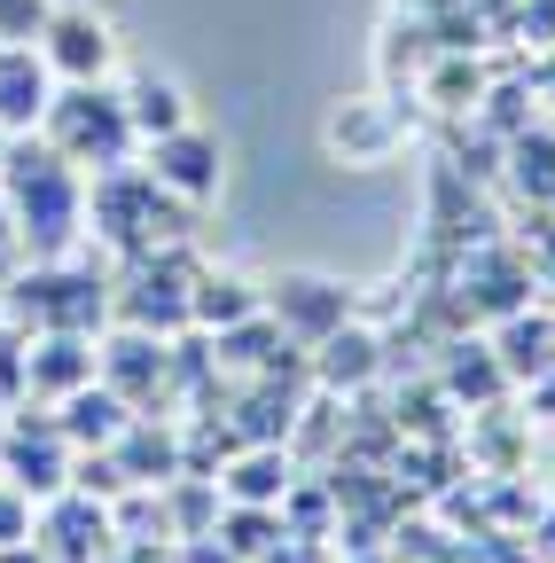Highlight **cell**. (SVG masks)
Instances as JSON below:
<instances>
[{
	"mask_svg": "<svg viewBox=\"0 0 555 563\" xmlns=\"http://www.w3.org/2000/svg\"><path fill=\"white\" fill-rule=\"evenodd\" d=\"M0 196H9V211H16L24 258H71V251H87V173L63 157L47 133H9Z\"/></svg>",
	"mask_w": 555,
	"mask_h": 563,
	"instance_id": "obj_1",
	"label": "cell"
},
{
	"mask_svg": "<svg viewBox=\"0 0 555 563\" xmlns=\"http://www.w3.org/2000/svg\"><path fill=\"white\" fill-rule=\"evenodd\" d=\"M196 235V203L149 180V165H110L87 180V243L102 258H142Z\"/></svg>",
	"mask_w": 555,
	"mask_h": 563,
	"instance_id": "obj_2",
	"label": "cell"
},
{
	"mask_svg": "<svg viewBox=\"0 0 555 563\" xmlns=\"http://www.w3.org/2000/svg\"><path fill=\"white\" fill-rule=\"evenodd\" d=\"M40 133H47L87 180L110 173V165H133V157H142V141H133V118H125V95H118L110 79H71V87H55Z\"/></svg>",
	"mask_w": 555,
	"mask_h": 563,
	"instance_id": "obj_3",
	"label": "cell"
},
{
	"mask_svg": "<svg viewBox=\"0 0 555 563\" xmlns=\"http://www.w3.org/2000/svg\"><path fill=\"white\" fill-rule=\"evenodd\" d=\"M196 274H203V258L188 243L118 258L110 266V321L149 329V336H180L188 329V298H196Z\"/></svg>",
	"mask_w": 555,
	"mask_h": 563,
	"instance_id": "obj_4",
	"label": "cell"
},
{
	"mask_svg": "<svg viewBox=\"0 0 555 563\" xmlns=\"http://www.w3.org/2000/svg\"><path fill=\"white\" fill-rule=\"evenodd\" d=\"M95 376L133 407V415H173L180 391H173V336H149V329H102L95 336Z\"/></svg>",
	"mask_w": 555,
	"mask_h": 563,
	"instance_id": "obj_5",
	"label": "cell"
},
{
	"mask_svg": "<svg viewBox=\"0 0 555 563\" xmlns=\"http://www.w3.org/2000/svg\"><path fill=\"white\" fill-rule=\"evenodd\" d=\"M71 439L55 431V407L47 399H16L9 422H0V477L24 485L32 501H55L63 485H71Z\"/></svg>",
	"mask_w": 555,
	"mask_h": 563,
	"instance_id": "obj_6",
	"label": "cell"
},
{
	"mask_svg": "<svg viewBox=\"0 0 555 563\" xmlns=\"http://www.w3.org/2000/svg\"><path fill=\"white\" fill-rule=\"evenodd\" d=\"M266 313H274V329H282L290 344H321L329 329H344L360 313V290L353 282H336V274H274L266 282Z\"/></svg>",
	"mask_w": 555,
	"mask_h": 563,
	"instance_id": "obj_7",
	"label": "cell"
},
{
	"mask_svg": "<svg viewBox=\"0 0 555 563\" xmlns=\"http://www.w3.org/2000/svg\"><path fill=\"white\" fill-rule=\"evenodd\" d=\"M32 47L47 55L55 87H71V79H110V70H118V32H110L102 9H87V0H55V16H47V32H40Z\"/></svg>",
	"mask_w": 555,
	"mask_h": 563,
	"instance_id": "obj_8",
	"label": "cell"
},
{
	"mask_svg": "<svg viewBox=\"0 0 555 563\" xmlns=\"http://www.w3.org/2000/svg\"><path fill=\"white\" fill-rule=\"evenodd\" d=\"M407 125H414V95H353V102H336L329 110V157H344V165H384L399 141H407Z\"/></svg>",
	"mask_w": 555,
	"mask_h": 563,
	"instance_id": "obj_9",
	"label": "cell"
},
{
	"mask_svg": "<svg viewBox=\"0 0 555 563\" xmlns=\"http://www.w3.org/2000/svg\"><path fill=\"white\" fill-rule=\"evenodd\" d=\"M32 540H40L47 563H110L118 525H110V501H95V493H79V485H63L55 501H40Z\"/></svg>",
	"mask_w": 555,
	"mask_h": 563,
	"instance_id": "obj_10",
	"label": "cell"
},
{
	"mask_svg": "<svg viewBox=\"0 0 555 563\" xmlns=\"http://www.w3.org/2000/svg\"><path fill=\"white\" fill-rule=\"evenodd\" d=\"M142 165H149V180L157 188H173L180 203H212L220 196V173H227V157H220V133H203L196 118L180 125V133H157V141H142Z\"/></svg>",
	"mask_w": 555,
	"mask_h": 563,
	"instance_id": "obj_11",
	"label": "cell"
},
{
	"mask_svg": "<svg viewBox=\"0 0 555 563\" xmlns=\"http://www.w3.org/2000/svg\"><path fill=\"white\" fill-rule=\"evenodd\" d=\"M306 368H313V391H336V399H360L384 368H391V344L353 313L344 329H329L321 344H306Z\"/></svg>",
	"mask_w": 555,
	"mask_h": 563,
	"instance_id": "obj_12",
	"label": "cell"
},
{
	"mask_svg": "<svg viewBox=\"0 0 555 563\" xmlns=\"http://www.w3.org/2000/svg\"><path fill=\"white\" fill-rule=\"evenodd\" d=\"M79 384H95V336H79V329H40L32 344H24V399H63V391H79Z\"/></svg>",
	"mask_w": 555,
	"mask_h": 563,
	"instance_id": "obj_13",
	"label": "cell"
},
{
	"mask_svg": "<svg viewBox=\"0 0 555 563\" xmlns=\"http://www.w3.org/2000/svg\"><path fill=\"white\" fill-rule=\"evenodd\" d=\"M110 454H118L125 485H173V477L188 470V454H180V415H133Z\"/></svg>",
	"mask_w": 555,
	"mask_h": 563,
	"instance_id": "obj_14",
	"label": "cell"
},
{
	"mask_svg": "<svg viewBox=\"0 0 555 563\" xmlns=\"http://www.w3.org/2000/svg\"><path fill=\"white\" fill-rule=\"evenodd\" d=\"M493 235V211L477 203V180H462L446 157L431 165V251H469Z\"/></svg>",
	"mask_w": 555,
	"mask_h": 563,
	"instance_id": "obj_15",
	"label": "cell"
},
{
	"mask_svg": "<svg viewBox=\"0 0 555 563\" xmlns=\"http://www.w3.org/2000/svg\"><path fill=\"white\" fill-rule=\"evenodd\" d=\"M55 102V70L40 47H0V133H40Z\"/></svg>",
	"mask_w": 555,
	"mask_h": 563,
	"instance_id": "obj_16",
	"label": "cell"
},
{
	"mask_svg": "<svg viewBox=\"0 0 555 563\" xmlns=\"http://www.w3.org/2000/svg\"><path fill=\"white\" fill-rule=\"evenodd\" d=\"M439 391H446L454 407H501L509 368H501L493 336H454V344H446V361H439Z\"/></svg>",
	"mask_w": 555,
	"mask_h": 563,
	"instance_id": "obj_17",
	"label": "cell"
},
{
	"mask_svg": "<svg viewBox=\"0 0 555 563\" xmlns=\"http://www.w3.org/2000/svg\"><path fill=\"white\" fill-rule=\"evenodd\" d=\"M290 477H298V454H290V446L251 439V446H235V454L220 462V501H266V509H282Z\"/></svg>",
	"mask_w": 555,
	"mask_h": 563,
	"instance_id": "obj_18",
	"label": "cell"
},
{
	"mask_svg": "<svg viewBox=\"0 0 555 563\" xmlns=\"http://www.w3.org/2000/svg\"><path fill=\"white\" fill-rule=\"evenodd\" d=\"M485 87H493L485 55H469V47H439L431 70L414 79V102H431V118H469V110L485 102Z\"/></svg>",
	"mask_w": 555,
	"mask_h": 563,
	"instance_id": "obj_19",
	"label": "cell"
},
{
	"mask_svg": "<svg viewBox=\"0 0 555 563\" xmlns=\"http://www.w3.org/2000/svg\"><path fill=\"white\" fill-rule=\"evenodd\" d=\"M493 352H501L509 384H540V376H555V313H547V306H517V313H501V321H493Z\"/></svg>",
	"mask_w": 555,
	"mask_h": 563,
	"instance_id": "obj_20",
	"label": "cell"
},
{
	"mask_svg": "<svg viewBox=\"0 0 555 563\" xmlns=\"http://www.w3.org/2000/svg\"><path fill=\"white\" fill-rule=\"evenodd\" d=\"M501 188L532 211H555V118L509 133V150H501Z\"/></svg>",
	"mask_w": 555,
	"mask_h": 563,
	"instance_id": "obj_21",
	"label": "cell"
},
{
	"mask_svg": "<svg viewBox=\"0 0 555 563\" xmlns=\"http://www.w3.org/2000/svg\"><path fill=\"white\" fill-rule=\"evenodd\" d=\"M258 306H266V282H251V274H235V266H203V274H196V298H188V329L220 336V329L251 321Z\"/></svg>",
	"mask_w": 555,
	"mask_h": 563,
	"instance_id": "obj_22",
	"label": "cell"
},
{
	"mask_svg": "<svg viewBox=\"0 0 555 563\" xmlns=\"http://www.w3.org/2000/svg\"><path fill=\"white\" fill-rule=\"evenodd\" d=\"M133 422V407L95 376V384H79V391H63L55 399V431L71 439V446H118V431Z\"/></svg>",
	"mask_w": 555,
	"mask_h": 563,
	"instance_id": "obj_23",
	"label": "cell"
},
{
	"mask_svg": "<svg viewBox=\"0 0 555 563\" xmlns=\"http://www.w3.org/2000/svg\"><path fill=\"white\" fill-rule=\"evenodd\" d=\"M118 95H125L133 141H157V133H180V125H188V95L165 79V70H133V79H125Z\"/></svg>",
	"mask_w": 555,
	"mask_h": 563,
	"instance_id": "obj_24",
	"label": "cell"
},
{
	"mask_svg": "<svg viewBox=\"0 0 555 563\" xmlns=\"http://www.w3.org/2000/svg\"><path fill=\"white\" fill-rule=\"evenodd\" d=\"M157 501H165V532H173V548H180V540H196V532L220 525V477L180 470L173 485H157Z\"/></svg>",
	"mask_w": 555,
	"mask_h": 563,
	"instance_id": "obj_25",
	"label": "cell"
},
{
	"mask_svg": "<svg viewBox=\"0 0 555 563\" xmlns=\"http://www.w3.org/2000/svg\"><path fill=\"white\" fill-rule=\"evenodd\" d=\"M431 55H439L431 24L391 16V24H384V47H376V63H384V87H391V95H414V79L431 70Z\"/></svg>",
	"mask_w": 555,
	"mask_h": 563,
	"instance_id": "obj_26",
	"label": "cell"
},
{
	"mask_svg": "<svg viewBox=\"0 0 555 563\" xmlns=\"http://www.w3.org/2000/svg\"><path fill=\"white\" fill-rule=\"evenodd\" d=\"M469 118H477V125H493V133L509 141V133L540 125V87H532V79H493V87H485V102H477Z\"/></svg>",
	"mask_w": 555,
	"mask_h": 563,
	"instance_id": "obj_27",
	"label": "cell"
},
{
	"mask_svg": "<svg viewBox=\"0 0 555 563\" xmlns=\"http://www.w3.org/2000/svg\"><path fill=\"white\" fill-rule=\"evenodd\" d=\"M243 563L258 555V548H274L282 540V509H266V501H220V525H212Z\"/></svg>",
	"mask_w": 555,
	"mask_h": 563,
	"instance_id": "obj_28",
	"label": "cell"
},
{
	"mask_svg": "<svg viewBox=\"0 0 555 563\" xmlns=\"http://www.w3.org/2000/svg\"><path fill=\"white\" fill-rule=\"evenodd\" d=\"M55 16V0H0V47H32Z\"/></svg>",
	"mask_w": 555,
	"mask_h": 563,
	"instance_id": "obj_29",
	"label": "cell"
},
{
	"mask_svg": "<svg viewBox=\"0 0 555 563\" xmlns=\"http://www.w3.org/2000/svg\"><path fill=\"white\" fill-rule=\"evenodd\" d=\"M32 525H40V501H32L24 485H9V477H0V548L32 540Z\"/></svg>",
	"mask_w": 555,
	"mask_h": 563,
	"instance_id": "obj_30",
	"label": "cell"
},
{
	"mask_svg": "<svg viewBox=\"0 0 555 563\" xmlns=\"http://www.w3.org/2000/svg\"><path fill=\"white\" fill-rule=\"evenodd\" d=\"M24 344H32V336H24L16 321H0V407L24 399Z\"/></svg>",
	"mask_w": 555,
	"mask_h": 563,
	"instance_id": "obj_31",
	"label": "cell"
},
{
	"mask_svg": "<svg viewBox=\"0 0 555 563\" xmlns=\"http://www.w3.org/2000/svg\"><path fill=\"white\" fill-rule=\"evenodd\" d=\"M251 563H329V555H321V540H298V532H282L274 548H258Z\"/></svg>",
	"mask_w": 555,
	"mask_h": 563,
	"instance_id": "obj_32",
	"label": "cell"
},
{
	"mask_svg": "<svg viewBox=\"0 0 555 563\" xmlns=\"http://www.w3.org/2000/svg\"><path fill=\"white\" fill-rule=\"evenodd\" d=\"M173 555H180V563H243V555H235L220 532H196V540H180Z\"/></svg>",
	"mask_w": 555,
	"mask_h": 563,
	"instance_id": "obj_33",
	"label": "cell"
},
{
	"mask_svg": "<svg viewBox=\"0 0 555 563\" xmlns=\"http://www.w3.org/2000/svg\"><path fill=\"white\" fill-rule=\"evenodd\" d=\"M24 266V235H16V211H9V196H0V282H9Z\"/></svg>",
	"mask_w": 555,
	"mask_h": 563,
	"instance_id": "obj_34",
	"label": "cell"
},
{
	"mask_svg": "<svg viewBox=\"0 0 555 563\" xmlns=\"http://www.w3.org/2000/svg\"><path fill=\"white\" fill-rule=\"evenodd\" d=\"M524 548H532V563H555V501L532 509V540H524Z\"/></svg>",
	"mask_w": 555,
	"mask_h": 563,
	"instance_id": "obj_35",
	"label": "cell"
},
{
	"mask_svg": "<svg viewBox=\"0 0 555 563\" xmlns=\"http://www.w3.org/2000/svg\"><path fill=\"white\" fill-rule=\"evenodd\" d=\"M0 563H47V555H40V540H16V548H0Z\"/></svg>",
	"mask_w": 555,
	"mask_h": 563,
	"instance_id": "obj_36",
	"label": "cell"
},
{
	"mask_svg": "<svg viewBox=\"0 0 555 563\" xmlns=\"http://www.w3.org/2000/svg\"><path fill=\"white\" fill-rule=\"evenodd\" d=\"M0 157H9V133H0Z\"/></svg>",
	"mask_w": 555,
	"mask_h": 563,
	"instance_id": "obj_37",
	"label": "cell"
},
{
	"mask_svg": "<svg viewBox=\"0 0 555 563\" xmlns=\"http://www.w3.org/2000/svg\"><path fill=\"white\" fill-rule=\"evenodd\" d=\"M0 422H9V407H0Z\"/></svg>",
	"mask_w": 555,
	"mask_h": 563,
	"instance_id": "obj_38",
	"label": "cell"
}]
</instances>
